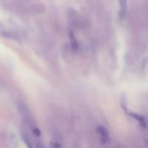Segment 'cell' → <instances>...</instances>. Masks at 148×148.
I'll return each mask as SVG.
<instances>
[{
    "instance_id": "obj_1",
    "label": "cell",
    "mask_w": 148,
    "mask_h": 148,
    "mask_svg": "<svg viewBox=\"0 0 148 148\" xmlns=\"http://www.w3.org/2000/svg\"><path fill=\"white\" fill-rule=\"evenodd\" d=\"M96 131L98 132V135H99L102 143H103V144L106 143L108 141V139H109V134H108V130L104 126L100 125L97 127Z\"/></svg>"
},
{
    "instance_id": "obj_2",
    "label": "cell",
    "mask_w": 148,
    "mask_h": 148,
    "mask_svg": "<svg viewBox=\"0 0 148 148\" xmlns=\"http://www.w3.org/2000/svg\"><path fill=\"white\" fill-rule=\"evenodd\" d=\"M126 114H127L130 116L132 117V118H134V119L137 120V121L139 122V124H140V126H141L143 129H145V130L148 129L147 121V120H146V119L143 116L134 112H126Z\"/></svg>"
},
{
    "instance_id": "obj_3",
    "label": "cell",
    "mask_w": 148,
    "mask_h": 148,
    "mask_svg": "<svg viewBox=\"0 0 148 148\" xmlns=\"http://www.w3.org/2000/svg\"><path fill=\"white\" fill-rule=\"evenodd\" d=\"M69 40H70L71 46H72V49H73L74 51H76L77 49H78V43L77 41L76 38H75L73 31H72V30L69 31Z\"/></svg>"
},
{
    "instance_id": "obj_4",
    "label": "cell",
    "mask_w": 148,
    "mask_h": 148,
    "mask_svg": "<svg viewBox=\"0 0 148 148\" xmlns=\"http://www.w3.org/2000/svg\"><path fill=\"white\" fill-rule=\"evenodd\" d=\"M120 11L122 15H124L127 10V1L126 0H120Z\"/></svg>"
},
{
    "instance_id": "obj_5",
    "label": "cell",
    "mask_w": 148,
    "mask_h": 148,
    "mask_svg": "<svg viewBox=\"0 0 148 148\" xmlns=\"http://www.w3.org/2000/svg\"><path fill=\"white\" fill-rule=\"evenodd\" d=\"M50 146L51 148H61L60 144L58 143L57 142H54V141L51 142Z\"/></svg>"
},
{
    "instance_id": "obj_6",
    "label": "cell",
    "mask_w": 148,
    "mask_h": 148,
    "mask_svg": "<svg viewBox=\"0 0 148 148\" xmlns=\"http://www.w3.org/2000/svg\"><path fill=\"white\" fill-rule=\"evenodd\" d=\"M23 140H24L25 143V144H26V145H27V148H33V147H32L31 143H30V140H29L28 138H27V137H24Z\"/></svg>"
},
{
    "instance_id": "obj_7",
    "label": "cell",
    "mask_w": 148,
    "mask_h": 148,
    "mask_svg": "<svg viewBox=\"0 0 148 148\" xmlns=\"http://www.w3.org/2000/svg\"><path fill=\"white\" fill-rule=\"evenodd\" d=\"M33 133H34V134H36V135L37 136V137H40V134H41V133H40V130H39L38 128H36V127L35 129H33Z\"/></svg>"
},
{
    "instance_id": "obj_8",
    "label": "cell",
    "mask_w": 148,
    "mask_h": 148,
    "mask_svg": "<svg viewBox=\"0 0 148 148\" xmlns=\"http://www.w3.org/2000/svg\"><path fill=\"white\" fill-rule=\"evenodd\" d=\"M37 148H44V147H43V145L41 144V143H38Z\"/></svg>"
}]
</instances>
